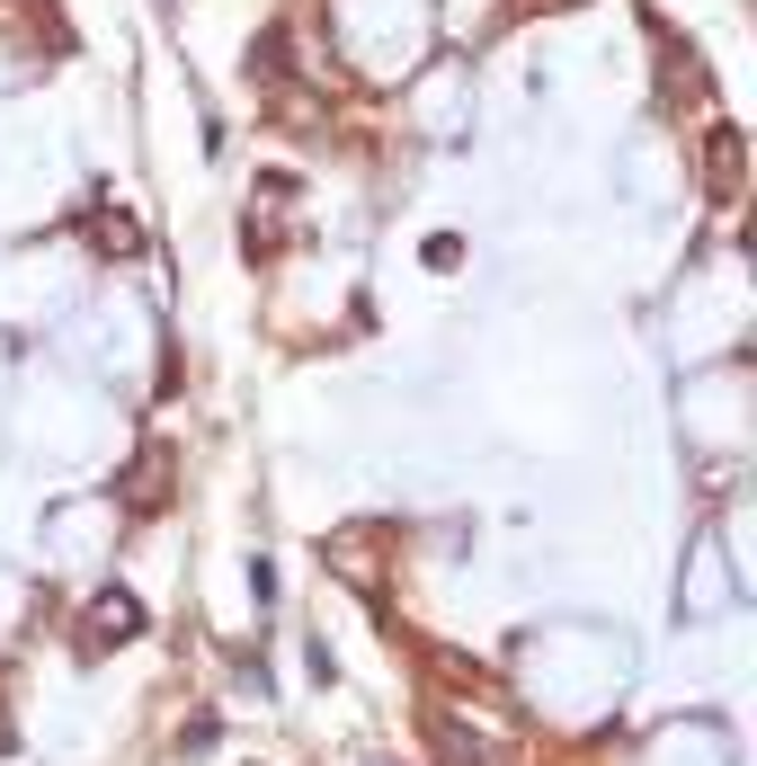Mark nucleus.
<instances>
[{"mask_svg": "<svg viewBox=\"0 0 757 766\" xmlns=\"http://www.w3.org/2000/svg\"><path fill=\"white\" fill-rule=\"evenodd\" d=\"M375 766H392V757H375Z\"/></svg>", "mask_w": 757, "mask_h": 766, "instance_id": "3", "label": "nucleus"}, {"mask_svg": "<svg viewBox=\"0 0 757 766\" xmlns=\"http://www.w3.org/2000/svg\"><path fill=\"white\" fill-rule=\"evenodd\" d=\"M731 187H739V144L713 134V196H731Z\"/></svg>", "mask_w": 757, "mask_h": 766, "instance_id": "1", "label": "nucleus"}, {"mask_svg": "<svg viewBox=\"0 0 757 766\" xmlns=\"http://www.w3.org/2000/svg\"><path fill=\"white\" fill-rule=\"evenodd\" d=\"M99 250H116V259H134V250H144V232H134L125 215H107V224H99Z\"/></svg>", "mask_w": 757, "mask_h": 766, "instance_id": "2", "label": "nucleus"}]
</instances>
